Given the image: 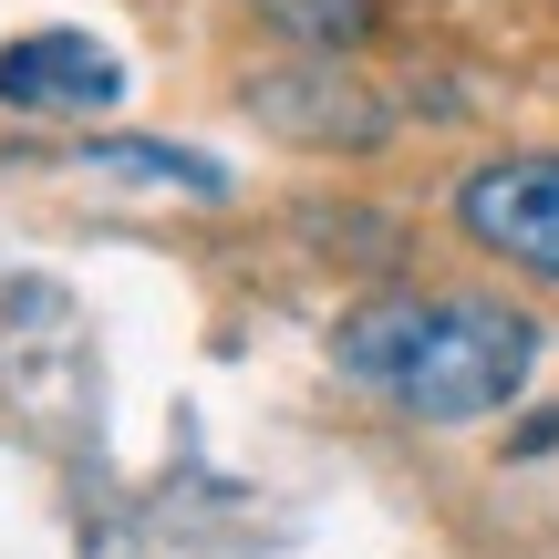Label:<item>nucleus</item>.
<instances>
[{
    "label": "nucleus",
    "mask_w": 559,
    "mask_h": 559,
    "mask_svg": "<svg viewBox=\"0 0 559 559\" xmlns=\"http://www.w3.org/2000/svg\"><path fill=\"white\" fill-rule=\"evenodd\" d=\"M332 362L383 394L415 425H477L539 362V321L508 311V300H425V290H383L362 311H342Z\"/></svg>",
    "instance_id": "f257e3e1"
},
{
    "label": "nucleus",
    "mask_w": 559,
    "mask_h": 559,
    "mask_svg": "<svg viewBox=\"0 0 559 559\" xmlns=\"http://www.w3.org/2000/svg\"><path fill=\"white\" fill-rule=\"evenodd\" d=\"M456 228L508 270L559 280V156H487L456 177Z\"/></svg>",
    "instance_id": "f03ea898"
},
{
    "label": "nucleus",
    "mask_w": 559,
    "mask_h": 559,
    "mask_svg": "<svg viewBox=\"0 0 559 559\" xmlns=\"http://www.w3.org/2000/svg\"><path fill=\"white\" fill-rule=\"evenodd\" d=\"M249 115H260L270 135H290V145H321V156H362V145H383V124H394L383 94H362L332 52L321 62H280V73H249Z\"/></svg>",
    "instance_id": "7ed1b4c3"
},
{
    "label": "nucleus",
    "mask_w": 559,
    "mask_h": 559,
    "mask_svg": "<svg viewBox=\"0 0 559 559\" xmlns=\"http://www.w3.org/2000/svg\"><path fill=\"white\" fill-rule=\"evenodd\" d=\"M115 94H124V73L94 32H32L0 52V104L11 115H104Z\"/></svg>",
    "instance_id": "20e7f679"
},
{
    "label": "nucleus",
    "mask_w": 559,
    "mask_h": 559,
    "mask_svg": "<svg viewBox=\"0 0 559 559\" xmlns=\"http://www.w3.org/2000/svg\"><path fill=\"white\" fill-rule=\"evenodd\" d=\"M94 177H145V187H187V198H228V166L187 156V145H145V135H104Z\"/></svg>",
    "instance_id": "39448f33"
},
{
    "label": "nucleus",
    "mask_w": 559,
    "mask_h": 559,
    "mask_svg": "<svg viewBox=\"0 0 559 559\" xmlns=\"http://www.w3.org/2000/svg\"><path fill=\"white\" fill-rule=\"evenodd\" d=\"M270 21L311 52H353V41L383 32V0H270Z\"/></svg>",
    "instance_id": "423d86ee"
}]
</instances>
